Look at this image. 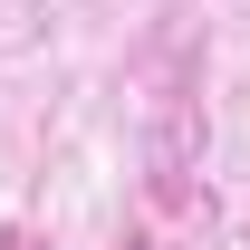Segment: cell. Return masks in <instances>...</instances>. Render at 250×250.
I'll use <instances>...</instances> for the list:
<instances>
[{
    "mask_svg": "<svg viewBox=\"0 0 250 250\" xmlns=\"http://www.w3.org/2000/svg\"><path fill=\"white\" fill-rule=\"evenodd\" d=\"M125 250H154V241H125Z\"/></svg>",
    "mask_w": 250,
    "mask_h": 250,
    "instance_id": "1",
    "label": "cell"
}]
</instances>
